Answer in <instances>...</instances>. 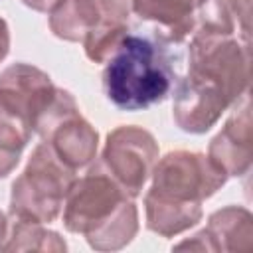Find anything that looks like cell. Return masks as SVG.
Masks as SVG:
<instances>
[{
    "label": "cell",
    "mask_w": 253,
    "mask_h": 253,
    "mask_svg": "<svg viewBox=\"0 0 253 253\" xmlns=\"http://www.w3.org/2000/svg\"><path fill=\"white\" fill-rule=\"evenodd\" d=\"M176 67L168 45L150 34H128L103 73L109 101L123 111H142L162 103L176 85Z\"/></svg>",
    "instance_id": "obj_1"
}]
</instances>
